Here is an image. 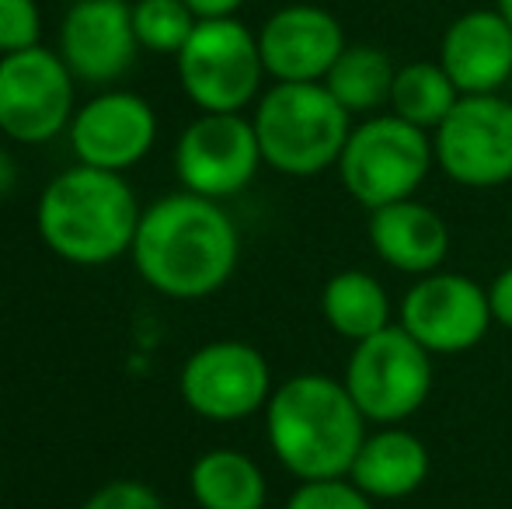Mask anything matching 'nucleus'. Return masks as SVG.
I'll return each instance as SVG.
<instances>
[{"label": "nucleus", "instance_id": "nucleus-9", "mask_svg": "<svg viewBox=\"0 0 512 509\" xmlns=\"http://www.w3.org/2000/svg\"><path fill=\"white\" fill-rule=\"evenodd\" d=\"M77 77L60 53L42 46L0 56V133L18 143H49L74 123Z\"/></svg>", "mask_w": 512, "mask_h": 509}, {"label": "nucleus", "instance_id": "nucleus-8", "mask_svg": "<svg viewBox=\"0 0 512 509\" xmlns=\"http://www.w3.org/2000/svg\"><path fill=\"white\" fill-rule=\"evenodd\" d=\"M436 164L464 189H499L512 182V102L502 95H460L432 133Z\"/></svg>", "mask_w": 512, "mask_h": 509}, {"label": "nucleus", "instance_id": "nucleus-28", "mask_svg": "<svg viewBox=\"0 0 512 509\" xmlns=\"http://www.w3.org/2000/svg\"><path fill=\"white\" fill-rule=\"evenodd\" d=\"M192 7L199 21H216V18H234L248 0H185Z\"/></svg>", "mask_w": 512, "mask_h": 509}, {"label": "nucleus", "instance_id": "nucleus-19", "mask_svg": "<svg viewBox=\"0 0 512 509\" xmlns=\"http://www.w3.org/2000/svg\"><path fill=\"white\" fill-rule=\"evenodd\" d=\"M321 314L331 332L349 339L352 346L394 325L384 283L363 269H342L324 283Z\"/></svg>", "mask_w": 512, "mask_h": 509}, {"label": "nucleus", "instance_id": "nucleus-3", "mask_svg": "<svg viewBox=\"0 0 512 509\" xmlns=\"http://www.w3.org/2000/svg\"><path fill=\"white\" fill-rule=\"evenodd\" d=\"M140 217L133 185L119 171L88 164L60 171L35 206L42 245L70 265H108L129 255Z\"/></svg>", "mask_w": 512, "mask_h": 509}, {"label": "nucleus", "instance_id": "nucleus-27", "mask_svg": "<svg viewBox=\"0 0 512 509\" xmlns=\"http://www.w3.org/2000/svg\"><path fill=\"white\" fill-rule=\"evenodd\" d=\"M488 304H492L495 325L512 328V265L488 283Z\"/></svg>", "mask_w": 512, "mask_h": 509}, {"label": "nucleus", "instance_id": "nucleus-16", "mask_svg": "<svg viewBox=\"0 0 512 509\" xmlns=\"http://www.w3.org/2000/svg\"><path fill=\"white\" fill-rule=\"evenodd\" d=\"M439 67L460 95H499L512 77V25L499 7H478L446 25Z\"/></svg>", "mask_w": 512, "mask_h": 509}, {"label": "nucleus", "instance_id": "nucleus-23", "mask_svg": "<svg viewBox=\"0 0 512 509\" xmlns=\"http://www.w3.org/2000/svg\"><path fill=\"white\" fill-rule=\"evenodd\" d=\"M199 18L185 0H136L133 4V28L136 39L150 53L178 56L189 35L196 32Z\"/></svg>", "mask_w": 512, "mask_h": 509}, {"label": "nucleus", "instance_id": "nucleus-5", "mask_svg": "<svg viewBox=\"0 0 512 509\" xmlns=\"http://www.w3.org/2000/svg\"><path fill=\"white\" fill-rule=\"evenodd\" d=\"M432 164H436L432 136L387 112L352 126L349 143L338 157V175L345 192L373 213L380 206L415 199Z\"/></svg>", "mask_w": 512, "mask_h": 509}, {"label": "nucleus", "instance_id": "nucleus-24", "mask_svg": "<svg viewBox=\"0 0 512 509\" xmlns=\"http://www.w3.org/2000/svg\"><path fill=\"white\" fill-rule=\"evenodd\" d=\"M286 509H373V499L352 478H321L300 482Z\"/></svg>", "mask_w": 512, "mask_h": 509}, {"label": "nucleus", "instance_id": "nucleus-10", "mask_svg": "<svg viewBox=\"0 0 512 509\" xmlns=\"http://www.w3.org/2000/svg\"><path fill=\"white\" fill-rule=\"evenodd\" d=\"M398 325L432 356L471 353L495 325L488 286L464 272L418 276V283L401 300Z\"/></svg>", "mask_w": 512, "mask_h": 509}, {"label": "nucleus", "instance_id": "nucleus-4", "mask_svg": "<svg viewBox=\"0 0 512 509\" xmlns=\"http://www.w3.org/2000/svg\"><path fill=\"white\" fill-rule=\"evenodd\" d=\"M262 161L290 178H314L338 168L352 116L324 84H272L255 109Z\"/></svg>", "mask_w": 512, "mask_h": 509}, {"label": "nucleus", "instance_id": "nucleus-12", "mask_svg": "<svg viewBox=\"0 0 512 509\" xmlns=\"http://www.w3.org/2000/svg\"><path fill=\"white\" fill-rule=\"evenodd\" d=\"M258 164L265 161L255 123L241 112H203L175 143V175L182 189L216 203L248 189Z\"/></svg>", "mask_w": 512, "mask_h": 509}, {"label": "nucleus", "instance_id": "nucleus-1", "mask_svg": "<svg viewBox=\"0 0 512 509\" xmlns=\"http://www.w3.org/2000/svg\"><path fill=\"white\" fill-rule=\"evenodd\" d=\"M129 255L150 290L171 300H203L230 283L241 234L216 199L182 189L143 210Z\"/></svg>", "mask_w": 512, "mask_h": 509}, {"label": "nucleus", "instance_id": "nucleus-29", "mask_svg": "<svg viewBox=\"0 0 512 509\" xmlns=\"http://www.w3.org/2000/svg\"><path fill=\"white\" fill-rule=\"evenodd\" d=\"M14 182H18V171H14V161L0 150V199L7 196V192L14 189Z\"/></svg>", "mask_w": 512, "mask_h": 509}, {"label": "nucleus", "instance_id": "nucleus-22", "mask_svg": "<svg viewBox=\"0 0 512 509\" xmlns=\"http://www.w3.org/2000/svg\"><path fill=\"white\" fill-rule=\"evenodd\" d=\"M457 102L460 91L450 81V74L439 67V60H411L405 67H398V77H394L391 88V112L398 119L425 129L432 136Z\"/></svg>", "mask_w": 512, "mask_h": 509}, {"label": "nucleus", "instance_id": "nucleus-2", "mask_svg": "<svg viewBox=\"0 0 512 509\" xmlns=\"http://www.w3.org/2000/svg\"><path fill=\"white\" fill-rule=\"evenodd\" d=\"M265 436L276 461L300 482L349 478L366 440V415L349 387L324 374H297L272 391Z\"/></svg>", "mask_w": 512, "mask_h": 509}, {"label": "nucleus", "instance_id": "nucleus-15", "mask_svg": "<svg viewBox=\"0 0 512 509\" xmlns=\"http://www.w3.org/2000/svg\"><path fill=\"white\" fill-rule=\"evenodd\" d=\"M258 49L276 84H321L345 53V28L324 7L290 4L262 25Z\"/></svg>", "mask_w": 512, "mask_h": 509}, {"label": "nucleus", "instance_id": "nucleus-25", "mask_svg": "<svg viewBox=\"0 0 512 509\" xmlns=\"http://www.w3.org/2000/svg\"><path fill=\"white\" fill-rule=\"evenodd\" d=\"M42 14L35 0H0V56L39 46Z\"/></svg>", "mask_w": 512, "mask_h": 509}, {"label": "nucleus", "instance_id": "nucleus-17", "mask_svg": "<svg viewBox=\"0 0 512 509\" xmlns=\"http://www.w3.org/2000/svg\"><path fill=\"white\" fill-rule=\"evenodd\" d=\"M370 245L380 262L405 276H429L450 255V227L432 206L418 199L380 206L370 213Z\"/></svg>", "mask_w": 512, "mask_h": 509}, {"label": "nucleus", "instance_id": "nucleus-7", "mask_svg": "<svg viewBox=\"0 0 512 509\" xmlns=\"http://www.w3.org/2000/svg\"><path fill=\"white\" fill-rule=\"evenodd\" d=\"M342 384L349 387L366 422L398 426L429 401L432 353L401 325H391L352 346Z\"/></svg>", "mask_w": 512, "mask_h": 509}, {"label": "nucleus", "instance_id": "nucleus-26", "mask_svg": "<svg viewBox=\"0 0 512 509\" xmlns=\"http://www.w3.org/2000/svg\"><path fill=\"white\" fill-rule=\"evenodd\" d=\"M81 509H164V503L157 499V492L150 485L122 478V482L102 485Z\"/></svg>", "mask_w": 512, "mask_h": 509}, {"label": "nucleus", "instance_id": "nucleus-13", "mask_svg": "<svg viewBox=\"0 0 512 509\" xmlns=\"http://www.w3.org/2000/svg\"><path fill=\"white\" fill-rule=\"evenodd\" d=\"M67 133L77 164L122 175L154 150L157 112L133 91H102L74 112Z\"/></svg>", "mask_w": 512, "mask_h": 509}, {"label": "nucleus", "instance_id": "nucleus-6", "mask_svg": "<svg viewBox=\"0 0 512 509\" xmlns=\"http://www.w3.org/2000/svg\"><path fill=\"white\" fill-rule=\"evenodd\" d=\"M178 81L199 112H244L265 77L258 35L237 18L199 21L175 56Z\"/></svg>", "mask_w": 512, "mask_h": 509}, {"label": "nucleus", "instance_id": "nucleus-14", "mask_svg": "<svg viewBox=\"0 0 512 509\" xmlns=\"http://www.w3.org/2000/svg\"><path fill=\"white\" fill-rule=\"evenodd\" d=\"M140 53L133 4L126 0H77L60 25V56L84 84H115Z\"/></svg>", "mask_w": 512, "mask_h": 509}, {"label": "nucleus", "instance_id": "nucleus-20", "mask_svg": "<svg viewBox=\"0 0 512 509\" xmlns=\"http://www.w3.org/2000/svg\"><path fill=\"white\" fill-rule=\"evenodd\" d=\"M189 489L199 509H265L269 485L248 454L230 447L206 450L189 471Z\"/></svg>", "mask_w": 512, "mask_h": 509}, {"label": "nucleus", "instance_id": "nucleus-11", "mask_svg": "<svg viewBox=\"0 0 512 509\" xmlns=\"http://www.w3.org/2000/svg\"><path fill=\"white\" fill-rule=\"evenodd\" d=\"M178 391L189 412L209 422H241L269 405L272 370L255 346L241 339H216L185 360Z\"/></svg>", "mask_w": 512, "mask_h": 509}, {"label": "nucleus", "instance_id": "nucleus-21", "mask_svg": "<svg viewBox=\"0 0 512 509\" xmlns=\"http://www.w3.org/2000/svg\"><path fill=\"white\" fill-rule=\"evenodd\" d=\"M394 77L398 67L380 46H345L321 84L349 116H370L391 105Z\"/></svg>", "mask_w": 512, "mask_h": 509}, {"label": "nucleus", "instance_id": "nucleus-30", "mask_svg": "<svg viewBox=\"0 0 512 509\" xmlns=\"http://www.w3.org/2000/svg\"><path fill=\"white\" fill-rule=\"evenodd\" d=\"M495 7H499V11H502V18H506L509 25H512V0H495Z\"/></svg>", "mask_w": 512, "mask_h": 509}, {"label": "nucleus", "instance_id": "nucleus-18", "mask_svg": "<svg viewBox=\"0 0 512 509\" xmlns=\"http://www.w3.org/2000/svg\"><path fill=\"white\" fill-rule=\"evenodd\" d=\"M429 468V447L411 429L380 426L377 433H366L349 478L373 503H394L415 496L429 478Z\"/></svg>", "mask_w": 512, "mask_h": 509}]
</instances>
